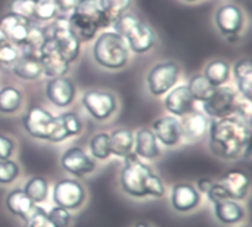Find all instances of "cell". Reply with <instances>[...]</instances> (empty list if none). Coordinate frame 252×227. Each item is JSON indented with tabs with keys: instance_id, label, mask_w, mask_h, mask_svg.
Masks as SVG:
<instances>
[{
	"instance_id": "1",
	"label": "cell",
	"mask_w": 252,
	"mask_h": 227,
	"mask_svg": "<svg viewBox=\"0 0 252 227\" xmlns=\"http://www.w3.org/2000/svg\"><path fill=\"white\" fill-rule=\"evenodd\" d=\"M210 149L221 160H236L250 149L251 127L248 120L239 115H229L214 120L210 127Z\"/></svg>"
},
{
	"instance_id": "2",
	"label": "cell",
	"mask_w": 252,
	"mask_h": 227,
	"mask_svg": "<svg viewBox=\"0 0 252 227\" xmlns=\"http://www.w3.org/2000/svg\"><path fill=\"white\" fill-rule=\"evenodd\" d=\"M120 186L123 192L133 198H162L165 195V185L154 170L140 161V158L130 152L124 157V165L120 171Z\"/></svg>"
},
{
	"instance_id": "3",
	"label": "cell",
	"mask_w": 252,
	"mask_h": 227,
	"mask_svg": "<svg viewBox=\"0 0 252 227\" xmlns=\"http://www.w3.org/2000/svg\"><path fill=\"white\" fill-rule=\"evenodd\" d=\"M68 24L80 43L93 40L100 28L108 27L97 0H78L68 18Z\"/></svg>"
},
{
	"instance_id": "4",
	"label": "cell",
	"mask_w": 252,
	"mask_h": 227,
	"mask_svg": "<svg viewBox=\"0 0 252 227\" xmlns=\"http://www.w3.org/2000/svg\"><path fill=\"white\" fill-rule=\"evenodd\" d=\"M93 59L106 69H121L127 65L130 49L126 40L115 31L100 32L93 44Z\"/></svg>"
},
{
	"instance_id": "5",
	"label": "cell",
	"mask_w": 252,
	"mask_h": 227,
	"mask_svg": "<svg viewBox=\"0 0 252 227\" xmlns=\"http://www.w3.org/2000/svg\"><path fill=\"white\" fill-rule=\"evenodd\" d=\"M112 28L126 40L128 49L134 53H146L155 46L157 35L154 30L134 15L124 13L112 24Z\"/></svg>"
},
{
	"instance_id": "6",
	"label": "cell",
	"mask_w": 252,
	"mask_h": 227,
	"mask_svg": "<svg viewBox=\"0 0 252 227\" xmlns=\"http://www.w3.org/2000/svg\"><path fill=\"white\" fill-rule=\"evenodd\" d=\"M44 34H46L47 38H50L55 43L58 52L61 53V56L68 64L77 61V58L80 55L81 43L78 41V38L71 31L68 19L55 18L52 21V24L44 28Z\"/></svg>"
},
{
	"instance_id": "7",
	"label": "cell",
	"mask_w": 252,
	"mask_h": 227,
	"mask_svg": "<svg viewBox=\"0 0 252 227\" xmlns=\"http://www.w3.org/2000/svg\"><path fill=\"white\" fill-rule=\"evenodd\" d=\"M180 68L174 61H164L155 64L146 77L148 90L152 96H162L171 90L179 80Z\"/></svg>"
},
{
	"instance_id": "8",
	"label": "cell",
	"mask_w": 252,
	"mask_h": 227,
	"mask_svg": "<svg viewBox=\"0 0 252 227\" xmlns=\"http://www.w3.org/2000/svg\"><path fill=\"white\" fill-rule=\"evenodd\" d=\"M52 198L58 207H62L68 211L78 210L86 201V189L74 179H61L53 185Z\"/></svg>"
},
{
	"instance_id": "9",
	"label": "cell",
	"mask_w": 252,
	"mask_h": 227,
	"mask_svg": "<svg viewBox=\"0 0 252 227\" xmlns=\"http://www.w3.org/2000/svg\"><path fill=\"white\" fill-rule=\"evenodd\" d=\"M81 102L89 115L97 121L108 120L117 111V97L108 90L90 89L83 95Z\"/></svg>"
},
{
	"instance_id": "10",
	"label": "cell",
	"mask_w": 252,
	"mask_h": 227,
	"mask_svg": "<svg viewBox=\"0 0 252 227\" xmlns=\"http://www.w3.org/2000/svg\"><path fill=\"white\" fill-rule=\"evenodd\" d=\"M24 130L37 140H50L55 129V115L41 106H32L22 118Z\"/></svg>"
},
{
	"instance_id": "11",
	"label": "cell",
	"mask_w": 252,
	"mask_h": 227,
	"mask_svg": "<svg viewBox=\"0 0 252 227\" xmlns=\"http://www.w3.org/2000/svg\"><path fill=\"white\" fill-rule=\"evenodd\" d=\"M236 100H238V95L232 87L220 86L216 87L213 95L202 102V108L205 111V115L219 120L235 114Z\"/></svg>"
},
{
	"instance_id": "12",
	"label": "cell",
	"mask_w": 252,
	"mask_h": 227,
	"mask_svg": "<svg viewBox=\"0 0 252 227\" xmlns=\"http://www.w3.org/2000/svg\"><path fill=\"white\" fill-rule=\"evenodd\" d=\"M59 164L66 173L75 177H84L93 173L96 168V161L84 149L78 146H71L66 151H63V154L59 158Z\"/></svg>"
},
{
	"instance_id": "13",
	"label": "cell",
	"mask_w": 252,
	"mask_h": 227,
	"mask_svg": "<svg viewBox=\"0 0 252 227\" xmlns=\"http://www.w3.org/2000/svg\"><path fill=\"white\" fill-rule=\"evenodd\" d=\"M244 21L245 18L242 9L233 3L221 4L214 13L216 27L226 37L239 35V31H242L244 28Z\"/></svg>"
},
{
	"instance_id": "14",
	"label": "cell",
	"mask_w": 252,
	"mask_h": 227,
	"mask_svg": "<svg viewBox=\"0 0 252 227\" xmlns=\"http://www.w3.org/2000/svg\"><path fill=\"white\" fill-rule=\"evenodd\" d=\"M38 59L43 68V74L49 78L55 77H63L69 71V64L61 56L58 52L55 43L50 38H44L40 50H38Z\"/></svg>"
},
{
	"instance_id": "15",
	"label": "cell",
	"mask_w": 252,
	"mask_h": 227,
	"mask_svg": "<svg viewBox=\"0 0 252 227\" xmlns=\"http://www.w3.org/2000/svg\"><path fill=\"white\" fill-rule=\"evenodd\" d=\"M31 21L15 15L12 12L6 13L0 19V31L1 34L16 47H24L30 34Z\"/></svg>"
},
{
	"instance_id": "16",
	"label": "cell",
	"mask_w": 252,
	"mask_h": 227,
	"mask_svg": "<svg viewBox=\"0 0 252 227\" xmlns=\"http://www.w3.org/2000/svg\"><path fill=\"white\" fill-rule=\"evenodd\" d=\"M77 95V87L71 78L66 75L50 78L46 83V96L58 108L69 106Z\"/></svg>"
},
{
	"instance_id": "17",
	"label": "cell",
	"mask_w": 252,
	"mask_h": 227,
	"mask_svg": "<svg viewBox=\"0 0 252 227\" xmlns=\"http://www.w3.org/2000/svg\"><path fill=\"white\" fill-rule=\"evenodd\" d=\"M165 95L167 96L164 99V106L171 115L182 118V117L190 114L192 111H195V102L196 100L193 99V96L189 92L186 84L173 87Z\"/></svg>"
},
{
	"instance_id": "18",
	"label": "cell",
	"mask_w": 252,
	"mask_h": 227,
	"mask_svg": "<svg viewBox=\"0 0 252 227\" xmlns=\"http://www.w3.org/2000/svg\"><path fill=\"white\" fill-rule=\"evenodd\" d=\"M151 130L154 131L157 140L161 142L167 148L177 146L180 143V140L183 139L180 120L174 115H164V117L157 118L152 123Z\"/></svg>"
},
{
	"instance_id": "19",
	"label": "cell",
	"mask_w": 252,
	"mask_h": 227,
	"mask_svg": "<svg viewBox=\"0 0 252 227\" xmlns=\"http://www.w3.org/2000/svg\"><path fill=\"white\" fill-rule=\"evenodd\" d=\"M170 202L174 211L189 213L201 202V194L192 183H176L171 189Z\"/></svg>"
},
{
	"instance_id": "20",
	"label": "cell",
	"mask_w": 252,
	"mask_h": 227,
	"mask_svg": "<svg viewBox=\"0 0 252 227\" xmlns=\"http://www.w3.org/2000/svg\"><path fill=\"white\" fill-rule=\"evenodd\" d=\"M217 182L223 186V189L227 194L229 199H233V201L239 202V201H244L248 196L250 177L242 170H229Z\"/></svg>"
},
{
	"instance_id": "21",
	"label": "cell",
	"mask_w": 252,
	"mask_h": 227,
	"mask_svg": "<svg viewBox=\"0 0 252 227\" xmlns=\"http://www.w3.org/2000/svg\"><path fill=\"white\" fill-rule=\"evenodd\" d=\"M10 68H12V72L21 80L34 81L43 75V68H41L38 55L35 53H28V52L21 53Z\"/></svg>"
},
{
	"instance_id": "22",
	"label": "cell",
	"mask_w": 252,
	"mask_h": 227,
	"mask_svg": "<svg viewBox=\"0 0 252 227\" xmlns=\"http://www.w3.org/2000/svg\"><path fill=\"white\" fill-rule=\"evenodd\" d=\"M134 154L143 160H155L161 155V149L154 131L148 127H142L134 134Z\"/></svg>"
},
{
	"instance_id": "23",
	"label": "cell",
	"mask_w": 252,
	"mask_h": 227,
	"mask_svg": "<svg viewBox=\"0 0 252 227\" xmlns=\"http://www.w3.org/2000/svg\"><path fill=\"white\" fill-rule=\"evenodd\" d=\"M180 126H182V137H185L189 142H198L205 136L208 129V121L204 114L198 111H192L190 114L182 117Z\"/></svg>"
},
{
	"instance_id": "24",
	"label": "cell",
	"mask_w": 252,
	"mask_h": 227,
	"mask_svg": "<svg viewBox=\"0 0 252 227\" xmlns=\"http://www.w3.org/2000/svg\"><path fill=\"white\" fill-rule=\"evenodd\" d=\"M4 205L7 208V211L10 214H13L15 217L22 219L24 222H27V219L32 214V211L35 210L37 204H34L22 189H13L7 194L6 199H4Z\"/></svg>"
},
{
	"instance_id": "25",
	"label": "cell",
	"mask_w": 252,
	"mask_h": 227,
	"mask_svg": "<svg viewBox=\"0 0 252 227\" xmlns=\"http://www.w3.org/2000/svg\"><path fill=\"white\" fill-rule=\"evenodd\" d=\"M214 216L216 219L226 226L238 225L245 217V208L233 199H224L214 204Z\"/></svg>"
},
{
	"instance_id": "26",
	"label": "cell",
	"mask_w": 252,
	"mask_h": 227,
	"mask_svg": "<svg viewBox=\"0 0 252 227\" xmlns=\"http://www.w3.org/2000/svg\"><path fill=\"white\" fill-rule=\"evenodd\" d=\"M134 145V133L127 127L115 129L109 134V149L111 155H115L118 158H124L130 152H133Z\"/></svg>"
},
{
	"instance_id": "27",
	"label": "cell",
	"mask_w": 252,
	"mask_h": 227,
	"mask_svg": "<svg viewBox=\"0 0 252 227\" xmlns=\"http://www.w3.org/2000/svg\"><path fill=\"white\" fill-rule=\"evenodd\" d=\"M233 74L238 84L239 95L248 100L252 97V64L248 58L236 61L233 65Z\"/></svg>"
},
{
	"instance_id": "28",
	"label": "cell",
	"mask_w": 252,
	"mask_h": 227,
	"mask_svg": "<svg viewBox=\"0 0 252 227\" xmlns=\"http://www.w3.org/2000/svg\"><path fill=\"white\" fill-rule=\"evenodd\" d=\"M204 77L214 87L224 86L230 77V65L223 59H214L207 64V66L204 69Z\"/></svg>"
},
{
	"instance_id": "29",
	"label": "cell",
	"mask_w": 252,
	"mask_h": 227,
	"mask_svg": "<svg viewBox=\"0 0 252 227\" xmlns=\"http://www.w3.org/2000/svg\"><path fill=\"white\" fill-rule=\"evenodd\" d=\"M133 0H97L106 25H112L120 16L127 13Z\"/></svg>"
},
{
	"instance_id": "30",
	"label": "cell",
	"mask_w": 252,
	"mask_h": 227,
	"mask_svg": "<svg viewBox=\"0 0 252 227\" xmlns=\"http://www.w3.org/2000/svg\"><path fill=\"white\" fill-rule=\"evenodd\" d=\"M25 195L34 202V204H41L47 199L49 196V183L44 177L41 176H34L31 179H28L24 185Z\"/></svg>"
},
{
	"instance_id": "31",
	"label": "cell",
	"mask_w": 252,
	"mask_h": 227,
	"mask_svg": "<svg viewBox=\"0 0 252 227\" xmlns=\"http://www.w3.org/2000/svg\"><path fill=\"white\" fill-rule=\"evenodd\" d=\"M22 105V93L13 86H4L0 89V112L15 114Z\"/></svg>"
},
{
	"instance_id": "32",
	"label": "cell",
	"mask_w": 252,
	"mask_h": 227,
	"mask_svg": "<svg viewBox=\"0 0 252 227\" xmlns=\"http://www.w3.org/2000/svg\"><path fill=\"white\" fill-rule=\"evenodd\" d=\"M186 86H188L189 92L192 93V96H193V99H195L196 102H204V100H207V99L213 95V92L216 90V87L204 77V74H196V75H193V77L189 80V83H188Z\"/></svg>"
},
{
	"instance_id": "33",
	"label": "cell",
	"mask_w": 252,
	"mask_h": 227,
	"mask_svg": "<svg viewBox=\"0 0 252 227\" xmlns=\"http://www.w3.org/2000/svg\"><path fill=\"white\" fill-rule=\"evenodd\" d=\"M89 149L93 160L106 161L111 157L109 149V133H96L89 142Z\"/></svg>"
},
{
	"instance_id": "34",
	"label": "cell",
	"mask_w": 252,
	"mask_h": 227,
	"mask_svg": "<svg viewBox=\"0 0 252 227\" xmlns=\"http://www.w3.org/2000/svg\"><path fill=\"white\" fill-rule=\"evenodd\" d=\"M59 12L53 0H35L34 19L37 21H53Z\"/></svg>"
},
{
	"instance_id": "35",
	"label": "cell",
	"mask_w": 252,
	"mask_h": 227,
	"mask_svg": "<svg viewBox=\"0 0 252 227\" xmlns=\"http://www.w3.org/2000/svg\"><path fill=\"white\" fill-rule=\"evenodd\" d=\"M61 123H62V127L63 130L66 131L68 137H72V136H78L83 130V123L80 120V117L75 114V112H63L61 115H58Z\"/></svg>"
},
{
	"instance_id": "36",
	"label": "cell",
	"mask_w": 252,
	"mask_h": 227,
	"mask_svg": "<svg viewBox=\"0 0 252 227\" xmlns=\"http://www.w3.org/2000/svg\"><path fill=\"white\" fill-rule=\"evenodd\" d=\"M19 177V167L12 160H0V185H10Z\"/></svg>"
},
{
	"instance_id": "37",
	"label": "cell",
	"mask_w": 252,
	"mask_h": 227,
	"mask_svg": "<svg viewBox=\"0 0 252 227\" xmlns=\"http://www.w3.org/2000/svg\"><path fill=\"white\" fill-rule=\"evenodd\" d=\"M35 0H12L9 4V12L19 15L28 21L34 19Z\"/></svg>"
},
{
	"instance_id": "38",
	"label": "cell",
	"mask_w": 252,
	"mask_h": 227,
	"mask_svg": "<svg viewBox=\"0 0 252 227\" xmlns=\"http://www.w3.org/2000/svg\"><path fill=\"white\" fill-rule=\"evenodd\" d=\"M47 217H49L52 227H68L71 223V213L58 205H55L47 213Z\"/></svg>"
},
{
	"instance_id": "39",
	"label": "cell",
	"mask_w": 252,
	"mask_h": 227,
	"mask_svg": "<svg viewBox=\"0 0 252 227\" xmlns=\"http://www.w3.org/2000/svg\"><path fill=\"white\" fill-rule=\"evenodd\" d=\"M25 225L27 227H52L49 217H47V213L43 208H40L38 205L35 207L32 214L27 219Z\"/></svg>"
},
{
	"instance_id": "40",
	"label": "cell",
	"mask_w": 252,
	"mask_h": 227,
	"mask_svg": "<svg viewBox=\"0 0 252 227\" xmlns=\"http://www.w3.org/2000/svg\"><path fill=\"white\" fill-rule=\"evenodd\" d=\"M13 152H15V142L9 136L0 133V160H10Z\"/></svg>"
},
{
	"instance_id": "41",
	"label": "cell",
	"mask_w": 252,
	"mask_h": 227,
	"mask_svg": "<svg viewBox=\"0 0 252 227\" xmlns=\"http://www.w3.org/2000/svg\"><path fill=\"white\" fill-rule=\"evenodd\" d=\"M207 196H208V199H210L213 204L220 202V201H224V199H229V198H227V194L224 192L223 186H221L219 182H213L210 191L207 192Z\"/></svg>"
},
{
	"instance_id": "42",
	"label": "cell",
	"mask_w": 252,
	"mask_h": 227,
	"mask_svg": "<svg viewBox=\"0 0 252 227\" xmlns=\"http://www.w3.org/2000/svg\"><path fill=\"white\" fill-rule=\"evenodd\" d=\"M53 1L58 7L59 13H68V12H72V9L75 7L78 0H53Z\"/></svg>"
},
{
	"instance_id": "43",
	"label": "cell",
	"mask_w": 252,
	"mask_h": 227,
	"mask_svg": "<svg viewBox=\"0 0 252 227\" xmlns=\"http://www.w3.org/2000/svg\"><path fill=\"white\" fill-rule=\"evenodd\" d=\"M211 185H213V180L211 179H208V177H202V179H199L198 180V183H196V191L199 192V194H205L207 195V192L210 191V188H211Z\"/></svg>"
},
{
	"instance_id": "44",
	"label": "cell",
	"mask_w": 252,
	"mask_h": 227,
	"mask_svg": "<svg viewBox=\"0 0 252 227\" xmlns=\"http://www.w3.org/2000/svg\"><path fill=\"white\" fill-rule=\"evenodd\" d=\"M6 41H9V40H7V38H6V37H4V35L1 34V31H0V47H1V46H3V44L6 43Z\"/></svg>"
},
{
	"instance_id": "45",
	"label": "cell",
	"mask_w": 252,
	"mask_h": 227,
	"mask_svg": "<svg viewBox=\"0 0 252 227\" xmlns=\"http://www.w3.org/2000/svg\"><path fill=\"white\" fill-rule=\"evenodd\" d=\"M133 227H152L151 225H148V223H143V222H139V223H136Z\"/></svg>"
},
{
	"instance_id": "46",
	"label": "cell",
	"mask_w": 252,
	"mask_h": 227,
	"mask_svg": "<svg viewBox=\"0 0 252 227\" xmlns=\"http://www.w3.org/2000/svg\"><path fill=\"white\" fill-rule=\"evenodd\" d=\"M185 1H189V3H192V1H198V0H185Z\"/></svg>"
},
{
	"instance_id": "47",
	"label": "cell",
	"mask_w": 252,
	"mask_h": 227,
	"mask_svg": "<svg viewBox=\"0 0 252 227\" xmlns=\"http://www.w3.org/2000/svg\"><path fill=\"white\" fill-rule=\"evenodd\" d=\"M241 227H250V226H241Z\"/></svg>"
}]
</instances>
